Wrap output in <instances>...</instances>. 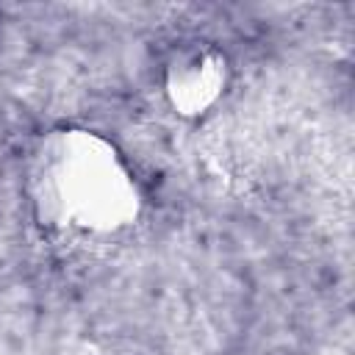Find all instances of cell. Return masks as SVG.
<instances>
[{"instance_id":"6da1fadb","label":"cell","mask_w":355,"mask_h":355,"mask_svg":"<svg viewBox=\"0 0 355 355\" xmlns=\"http://www.w3.org/2000/svg\"><path fill=\"white\" fill-rule=\"evenodd\" d=\"M22 197L33 222L58 239L103 241L128 233L144 214V186L125 150L97 128H44L22 164Z\"/></svg>"},{"instance_id":"7a4b0ae2","label":"cell","mask_w":355,"mask_h":355,"mask_svg":"<svg viewBox=\"0 0 355 355\" xmlns=\"http://www.w3.org/2000/svg\"><path fill=\"white\" fill-rule=\"evenodd\" d=\"M233 80V61L211 39L178 42L161 64V94L180 119H202L216 111Z\"/></svg>"}]
</instances>
